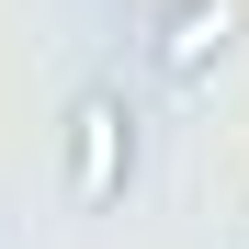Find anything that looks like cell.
<instances>
[{"label":"cell","mask_w":249,"mask_h":249,"mask_svg":"<svg viewBox=\"0 0 249 249\" xmlns=\"http://www.w3.org/2000/svg\"><path fill=\"white\" fill-rule=\"evenodd\" d=\"M57 181L79 215H102V204H124V181H136V102H124V79H91V91L68 102V159Z\"/></svg>","instance_id":"cell-1"},{"label":"cell","mask_w":249,"mask_h":249,"mask_svg":"<svg viewBox=\"0 0 249 249\" xmlns=\"http://www.w3.org/2000/svg\"><path fill=\"white\" fill-rule=\"evenodd\" d=\"M238 23H249L238 0H170V12H159V34H147V68L170 79V91H193V79L238 46Z\"/></svg>","instance_id":"cell-2"},{"label":"cell","mask_w":249,"mask_h":249,"mask_svg":"<svg viewBox=\"0 0 249 249\" xmlns=\"http://www.w3.org/2000/svg\"><path fill=\"white\" fill-rule=\"evenodd\" d=\"M238 249H249V227H238Z\"/></svg>","instance_id":"cell-3"}]
</instances>
